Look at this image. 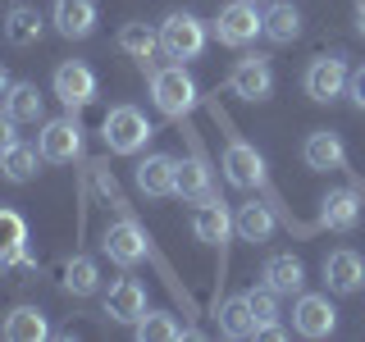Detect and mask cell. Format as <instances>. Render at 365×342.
<instances>
[{
    "label": "cell",
    "instance_id": "obj_1",
    "mask_svg": "<svg viewBox=\"0 0 365 342\" xmlns=\"http://www.w3.org/2000/svg\"><path fill=\"white\" fill-rule=\"evenodd\" d=\"M197 83H192V73L182 64H169V68H155L151 73V100L155 110L165 114V119H182V114H192L197 105Z\"/></svg>",
    "mask_w": 365,
    "mask_h": 342
},
{
    "label": "cell",
    "instance_id": "obj_2",
    "mask_svg": "<svg viewBox=\"0 0 365 342\" xmlns=\"http://www.w3.org/2000/svg\"><path fill=\"white\" fill-rule=\"evenodd\" d=\"M151 133L155 128L146 123V114L137 110V105H114L106 114V123H101V137H106V146H110L114 155H137Z\"/></svg>",
    "mask_w": 365,
    "mask_h": 342
},
{
    "label": "cell",
    "instance_id": "obj_3",
    "mask_svg": "<svg viewBox=\"0 0 365 342\" xmlns=\"http://www.w3.org/2000/svg\"><path fill=\"white\" fill-rule=\"evenodd\" d=\"M160 51L169 55V60H197L205 51V23L197 14H187V9H174L165 23H160Z\"/></svg>",
    "mask_w": 365,
    "mask_h": 342
},
{
    "label": "cell",
    "instance_id": "obj_4",
    "mask_svg": "<svg viewBox=\"0 0 365 342\" xmlns=\"http://www.w3.org/2000/svg\"><path fill=\"white\" fill-rule=\"evenodd\" d=\"M37 151H41V160H51V165H73V160L83 155V128H78L73 110H68L64 119H46L41 123Z\"/></svg>",
    "mask_w": 365,
    "mask_h": 342
},
{
    "label": "cell",
    "instance_id": "obj_5",
    "mask_svg": "<svg viewBox=\"0 0 365 342\" xmlns=\"http://www.w3.org/2000/svg\"><path fill=\"white\" fill-rule=\"evenodd\" d=\"M106 256L114 260V265H123V269H133V265H142L146 256H151V237H146V228L137 224V219H114L106 228Z\"/></svg>",
    "mask_w": 365,
    "mask_h": 342
},
{
    "label": "cell",
    "instance_id": "obj_6",
    "mask_svg": "<svg viewBox=\"0 0 365 342\" xmlns=\"http://www.w3.org/2000/svg\"><path fill=\"white\" fill-rule=\"evenodd\" d=\"M260 32H265V14H256L251 0H233V5H224L220 19H215V37H220V46H251Z\"/></svg>",
    "mask_w": 365,
    "mask_h": 342
},
{
    "label": "cell",
    "instance_id": "obj_7",
    "mask_svg": "<svg viewBox=\"0 0 365 342\" xmlns=\"http://www.w3.org/2000/svg\"><path fill=\"white\" fill-rule=\"evenodd\" d=\"M347 64H342V55H319V60H311V68H306L302 87L306 96L319 100V105H334L338 96H347Z\"/></svg>",
    "mask_w": 365,
    "mask_h": 342
},
{
    "label": "cell",
    "instance_id": "obj_8",
    "mask_svg": "<svg viewBox=\"0 0 365 342\" xmlns=\"http://www.w3.org/2000/svg\"><path fill=\"white\" fill-rule=\"evenodd\" d=\"M51 87H55V96H60L64 110H83V105L96 100V73H91L83 60H64L60 68H55Z\"/></svg>",
    "mask_w": 365,
    "mask_h": 342
},
{
    "label": "cell",
    "instance_id": "obj_9",
    "mask_svg": "<svg viewBox=\"0 0 365 342\" xmlns=\"http://www.w3.org/2000/svg\"><path fill=\"white\" fill-rule=\"evenodd\" d=\"M292 328L302 338H329L338 328V311L324 292H302L292 306Z\"/></svg>",
    "mask_w": 365,
    "mask_h": 342
},
{
    "label": "cell",
    "instance_id": "obj_10",
    "mask_svg": "<svg viewBox=\"0 0 365 342\" xmlns=\"http://www.w3.org/2000/svg\"><path fill=\"white\" fill-rule=\"evenodd\" d=\"M228 87L242 100H265L274 91V64L265 55H242V60L233 64V73H228Z\"/></svg>",
    "mask_w": 365,
    "mask_h": 342
},
{
    "label": "cell",
    "instance_id": "obj_11",
    "mask_svg": "<svg viewBox=\"0 0 365 342\" xmlns=\"http://www.w3.org/2000/svg\"><path fill=\"white\" fill-rule=\"evenodd\" d=\"M324 283H329V292H338V296L361 292L365 288V256L351 251V247L329 251V256H324Z\"/></svg>",
    "mask_w": 365,
    "mask_h": 342
},
{
    "label": "cell",
    "instance_id": "obj_12",
    "mask_svg": "<svg viewBox=\"0 0 365 342\" xmlns=\"http://www.w3.org/2000/svg\"><path fill=\"white\" fill-rule=\"evenodd\" d=\"M224 178L233 182V187H242V192L260 187V182H265V155H260L251 142H228L224 146Z\"/></svg>",
    "mask_w": 365,
    "mask_h": 342
},
{
    "label": "cell",
    "instance_id": "obj_13",
    "mask_svg": "<svg viewBox=\"0 0 365 342\" xmlns=\"http://www.w3.org/2000/svg\"><path fill=\"white\" fill-rule=\"evenodd\" d=\"M32 265L28 256V219L9 205H0V269H19Z\"/></svg>",
    "mask_w": 365,
    "mask_h": 342
},
{
    "label": "cell",
    "instance_id": "obj_14",
    "mask_svg": "<svg viewBox=\"0 0 365 342\" xmlns=\"http://www.w3.org/2000/svg\"><path fill=\"white\" fill-rule=\"evenodd\" d=\"M51 23L55 32L68 41H83L96 32V0H55L51 5Z\"/></svg>",
    "mask_w": 365,
    "mask_h": 342
},
{
    "label": "cell",
    "instance_id": "obj_15",
    "mask_svg": "<svg viewBox=\"0 0 365 342\" xmlns=\"http://www.w3.org/2000/svg\"><path fill=\"white\" fill-rule=\"evenodd\" d=\"M192 233H197V242H205V247H224L228 237H233V214H228V205L220 197L201 201L197 214H192Z\"/></svg>",
    "mask_w": 365,
    "mask_h": 342
},
{
    "label": "cell",
    "instance_id": "obj_16",
    "mask_svg": "<svg viewBox=\"0 0 365 342\" xmlns=\"http://www.w3.org/2000/svg\"><path fill=\"white\" fill-rule=\"evenodd\" d=\"M302 160L311 169H319V174H329V169H347V146H342V137L334 128H315L311 137H306V146H302Z\"/></svg>",
    "mask_w": 365,
    "mask_h": 342
},
{
    "label": "cell",
    "instance_id": "obj_17",
    "mask_svg": "<svg viewBox=\"0 0 365 342\" xmlns=\"http://www.w3.org/2000/svg\"><path fill=\"white\" fill-rule=\"evenodd\" d=\"M106 315L114 324H137V319L146 315V288L137 279H119L106 292Z\"/></svg>",
    "mask_w": 365,
    "mask_h": 342
},
{
    "label": "cell",
    "instance_id": "obj_18",
    "mask_svg": "<svg viewBox=\"0 0 365 342\" xmlns=\"http://www.w3.org/2000/svg\"><path fill=\"white\" fill-rule=\"evenodd\" d=\"M319 224L334 228V233H351V228L361 224V192H351V187L329 192V197L319 201Z\"/></svg>",
    "mask_w": 365,
    "mask_h": 342
},
{
    "label": "cell",
    "instance_id": "obj_19",
    "mask_svg": "<svg viewBox=\"0 0 365 342\" xmlns=\"http://www.w3.org/2000/svg\"><path fill=\"white\" fill-rule=\"evenodd\" d=\"M174 174H178V160L155 151V155H146L142 165H137L133 178H137V187H142L146 197H174Z\"/></svg>",
    "mask_w": 365,
    "mask_h": 342
},
{
    "label": "cell",
    "instance_id": "obj_20",
    "mask_svg": "<svg viewBox=\"0 0 365 342\" xmlns=\"http://www.w3.org/2000/svg\"><path fill=\"white\" fill-rule=\"evenodd\" d=\"M274 228H279V219H274L269 205H260V201H242V205H237V214H233V233L242 237V242H269Z\"/></svg>",
    "mask_w": 365,
    "mask_h": 342
},
{
    "label": "cell",
    "instance_id": "obj_21",
    "mask_svg": "<svg viewBox=\"0 0 365 342\" xmlns=\"http://www.w3.org/2000/svg\"><path fill=\"white\" fill-rule=\"evenodd\" d=\"M260 279H265L279 296H302L306 292V269H302V260H297V256H288V251H283V256H269Z\"/></svg>",
    "mask_w": 365,
    "mask_h": 342
},
{
    "label": "cell",
    "instance_id": "obj_22",
    "mask_svg": "<svg viewBox=\"0 0 365 342\" xmlns=\"http://www.w3.org/2000/svg\"><path fill=\"white\" fill-rule=\"evenodd\" d=\"M46 333H51V324H46V315L37 306H14L5 315V324H0V338L5 342H41Z\"/></svg>",
    "mask_w": 365,
    "mask_h": 342
},
{
    "label": "cell",
    "instance_id": "obj_23",
    "mask_svg": "<svg viewBox=\"0 0 365 342\" xmlns=\"http://www.w3.org/2000/svg\"><path fill=\"white\" fill-rule=\"evenodd\" d=\"M41 32H46V19L37 5H14L5 14V41L9 46H37Z\"/></svg>",
    "mask_w": 365,
    "mask_h": 342
},
{
    "label": "cell",
    "instance_id": "obj_24",
    "mask_svg": "<svg viewBox=\"0 0 365 342\" xmlns=\"http://www.w3.org/2000/svg\"><path fill=\"white\" fill-rule=\"evenodd\" d=\"M174 197L182 201H210L215 197V182H210V169L201 160H178V174H174Z\"/></svg>",
    "mask_w": 365,
    "mask_h": 342
},
{
    "label": "cell",
    "instance_id": "obj_25",
    "mask_svg": "<svg viewBox=\"0 0 365 342\" xmlns=\"http://www.w3.org/2000/svg\"><path fill=\"white\" fill-rule=\"evenodd\" d=\"M60 283H64L68 296H91L101 288V265L91 256H68L64 269H60Z\"/></svg>",
    "mask_w": 365,
    "mask_h": 342
},
{
    "label": "cell",
    "instance_id": "obj_26",
    "mask_svg": "<svg viewBox=\"0 0 365 342\" xmlns=\"http://www.w3.org/2000/svg\"><path fill=\"white\" fill-rule=\"evenodd\" d=\"M220 333L224 338H256V311H251L247 292L242 296H228V301L220 306Z\"/></svg>",
    "mask_w": 365,
    "mask_h": 342
},
{
    "label": "cell",
    "instance_id": "obj_27",
    "mask_svg": "<svg viewBox=\"0 0 365 342\" xmlns=\"http://www.w3.org/2000/svg\"><path fill=\"white\" fill-rule=\"evenodd\" d=\"M41 169V151L28 142H14L5 155H0V174H5V182H32Z\"/></svg>",
    "mask_w": 365,
    "mask_h": 342
},
{
    "label": "cell",
    "instance_id": "obj_28",
    "mask_svg": "<svg viewBox=\"0 0 365 342\" xmlns=\"http://www.w3.org/2000/svg\"><path fill=\"white\" fill-rule=\"evenodd\" d=\"M119 51L137 64H151V55L160 51V32L146 28V23H123L119 28Z\"/></svg>",
    "mask_w": 365,
    "mask_h": 342
},
{
    "label": "cell",
    "instance_id": "obj_29",
    "mask_svg": "<svg viewBox=\"0 0 365 342\" xmlns=\"http://www.w3.org/2000/svg\"><path fill=\"white\" fill-rule=\"evenodd\" d=\"M265 37L279 41V46L297 41V37H302V9L288 5V0H274L269 14H265Z\"/></svg>",
    "mask_w": 365,
    "mask_h": 342
},
{
    "label": "cell",
    "instance_id": "obj_30",
    "mask_svg": "<svg viewBox=\"0 0 365 342\" xmlns=\"http://www.w3.org/2000/svg\"><path fill=\"white\" fill-rule=\"evenodd\" d=\"M5 114L14 123H37L41 119V91L37 83H14L5 91Z\"/></svg>",
    "mask_w": 365,
    "mask_h": 342
},
{
    "label": "cell",
    "instance_id": "obj_31",
    "mask_svg": "<svg viewBox=\"0 0 365 342\" xmlns=\"http://www.w3.org/2000/svg\"><path fill=\"white\" fill-rule=\"evenodd\" d=\"M133 328H137V338H142V342H174V338H182L178 319L169 315V311H146Z\"/></svg>",
    "mask_w": 365,
    "mask_h": 342
},
{
    "label": "cell",
    "instance_id": "obj_32",
    "mask_svg": "<svg viewBox=\"0 0 365 342\" xmlns=\"http://www.w3.org/2000/svg\"><path fill=\"white\" fill-rule=\"evenodd\" d=\"M247 301H251V311H256V324H269V319H279V292H274L269 283L251 288Z\"/></svg>",
    "mask_w": 365,
    "mask_h": 342
},
{
    "label": "cell",
    "instance_id": "obj_33",
    "mask_svg": "<svg viewBox=\"0 0 365 342\" xmlns=\"http://www.w3.org/2000/svg\"><path fill=\"white\" fill-rule=\"evenodd\" d=\"M347 96H351V105H356V110H365V64L347 78Z\"/></svg>",
    "mask_w": 365,
    "mask_h": 342
},
{
    "label": "cell",
    "instance_id": "obj_34",
    "mask_svg": "<svg viewBox=\"0 0 365 342\" xmlns=\"http://www.w3.org/2000/svg\"><path fill=\"white\" fill-rule=\"evenodd\" d=\"M14 128H19V123H14V119H9V114H5V110H0V155H5V151H9V146H14V142H19V133H14Z\"/></svg>",
    "mask_w": 365,
    "mask_h": 342
},
{
    "label": "cell",
    "instance_id": "obj_35",
    "mask_svg": "<svg viewBox=\"0 0 365 342\" xmlns=\"http://www.w3.org/2000/svg\"><path fill=\"white\" fill-rule=\"evenodd\" d=\"M256 338H265V342H283V338H288V328H283L279 319H269V324H256Z\"/></svg>",
    "mask_w": 365,
    "mask_h": 342
},
{
    "label": "cell",
    "instance_id": "obj_36",
    "mask_svg": "<svg viewBox=\"0 0 365 342\" xmlns=\"http://www.w3.org/2000/svg\"><path fill=\"white\" fill-rule=\"evenodd\" d=\"M9 87H14V78H9V73H5V64H0V100H5V91H9Z\"/></svg>",
    "mask_w": 365,
    "mask_h": 342
},
{
    "label": "cell",
    "instance_id": "obj_37",
    "mask_svg": "<svg viewBox=\"0 0 365 342\" xmlns=\"http://www.w3.org/2000/svg\"><path fill=\"white\" fill-rule=\"evenodd\" d=\"M356 28H361V37H365V5L356 9Z\"/></svg>",
    "mask_w": 365,
    "mask_h": 342
}]
</instances>
